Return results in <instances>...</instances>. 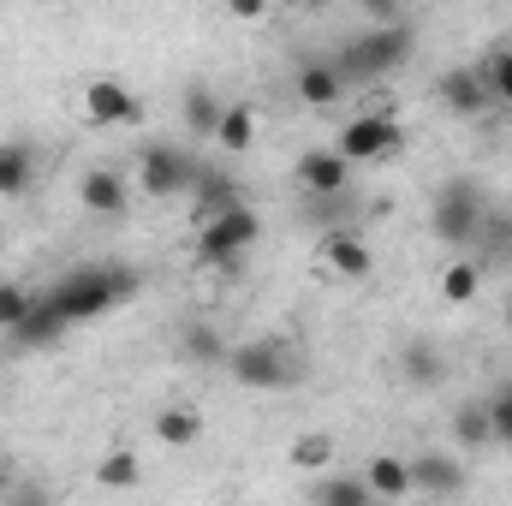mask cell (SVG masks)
Wrapping results in <instances>:
<instances>
[{
    "label": "cell",
    "mask_w": 512,
    "mask_h": 506,
    "mask_svg": "<svg viewBox=\"0 0 512 506\" xmlns=\"http://www.w3.org/2000/svg\"><path fill=\"white\" fill-rule=\"evenodd\" d=\"M137 286H143V274L131 262H84V268H66L54 280V292H42V298L54 304V316L66 328H78V322H96V316L131 304Z\"/></svg>",
    "instance_id": "6da1fadb"
},
{
    "label": "cell",
    "mask_w": 512,
    "mask_h": 506,
    "mask_svg": "<svg viewBox=\"0 0 512 506\" xmlns=\"http://www.w3.org/2000/svg\"><path fill=\"white\" fill-rule=\"evenodd\" d=\"M489 209H495V203L483 197V185L465 179V173H453V179H441L435 197H429V227H435V239H441L447 251H477V233H483Z\"/></svg>",
    "instance_id": "7a4b0ae2"
},
{
    "label": "cell",
    "mask_w": 512,
    "mask_h": 506,
    "mask_svg": "<svg viewBox=\"0 0 512 506\" xmlns=\"http://www.w3.org/2000/svg\"><path fill=\"white\" fill-rule=\"evenodd\" d=\"M411 42H417L411 24H382V30H358V36H352L340 54H328V60L340 66L346 90H358V84H382L387 72H399V66L411 60Z\"/></svg>",
    "instance_id": "3957f363"
},
{
    "label": "cell",
    "mask_w": 512,
    "mask_h": 506,
    "mask_svg": "<svg viewBox=\"0 0 512 506\" xmlns=\"http://www.w3.org/2000/svg\"><path fill=\"white\" fill-rule=\"evenodd\" d=\"M227 376L239 381V387H251V393H286V387L304 381V358L292 352V340L256 334V340H245V346H233Z\"/></svg>",
    "instance_id": "277c9868"
},
{
    "label": "cell",
    "mask_w": 512,
    "mask_h": 506,
    "mask_svg": "<svg viewBox=\"0 0 512 506\" xmlns=\"http://www.w3.org/2000/svg\"><path fill=\"white\" fill-rule=\"evenodd\" d=\"M256 239H262V221H256V209H233V215H221V221H209V227H197V268H239L245 256L256 251Z\"/></svg>",
    "instance_id": "5b68a950"
},
{
    "label": "cell",
    "mask_w": 512,
    "mask_h": 506,
    "mask_svg": "<svg viewBox=\"0 0 512 506\" xmlns=\"http://www.w3.org/2000/svg\"><path fill=\"white\" fill-rule=\"evenodd\" d=\"M197 173H203V161L185 155L179 143H149L137 155V191L143 197H191Z\"/></svg>",
    "instance_id": "8992f818"
},
{
    "label": "cell",
    "mask_w": 512,
    "mask_h": 506,
    "mask_svg": "<svg viewBox=\"0 0 512 506\" xmlns=\"http://www.w3.org/2000/svg\"><path fill=\"white\" fill-rule=\"evenodd\" d=\"M405 143V126L393 120V114H352L346 126H340V137H334V155L346 161V167H370V161H387L393 149Z\"/></svg>",
    "instance_id": "52a82bcc"
},
{
    "label": "cell",
    "mask_w": 512,
    "mask_h": 506,
    "mask_svg": "<svg viewBox=\"0 0 512 506\" xmlns=\"http://www.w3.org/2000/svg\"><path fill=\"white\" fill-rule=\"evenodd\" d=\"M435 96H441V108H447L453 120H483V114L495 108V96H489V84H483L477 66H447V72L435 78Z\"/></svg>",
    "instance_id": "ba28073f"
},
{
    "label": "cell",
    "mask_w": 512,
    "mask_h": 506,
    "mask_svg": "<svg viewBox=\"0 0 512 506\" xmlns=\"http://www.w3.org/2000/svg\"><path fill=\"white\" fill-rule=\"evenodd\" d=\"M233 209H245V185H239V173H227V167H203L197 185H191V221L209 227V221H221V215H233Z\"/></svg>",
    "instance_id": "9c48e42d"
},
{
    "label": "cell",
    "mask_w": 512,
    "mask_h": 506,
    "mask_svg": "<svg viewBox=\"0 0 512 506\" xmlns=\"http://www.w3.org/2000/svg\"><path fill=\"white\" fill-rule=\"evenodd\" d=\"M78 108H84L90 126H137L143 120V102L131 96L120 78H90L84 96H78Z\"/></svg>",
    "instance_id": "30bf717a"
},
{
    "label": "cell",
    "mask_w": 512,
    "mask_h": 506,
    "mask_svg": "<svg viewBox=\"0 0 512 506\" xmlns=\"http://www.w3.org/2000/svg\"><path fill=\"white\" fill-rule=\"evenodd\" d=\"M316 268L334 274V280H346V286H358V280H370L376 256L364 245V233H322L316 239Z\"/></svg>",
    "instance_id": "8fae6325"
},
{
    "label": "cell",
    "mask_w": 512,
    "mask_h": 506,
    "mask_svg": "<svg viewBox=\"0 0 512 506\" xmlns=\"http://www.w3.org/2000/svg\"><path fill=\"white\" fill-rule=\"evenodd\" d=\"M292 179H298L304 197H340V191H352V167L334 149H304L298 167H292Z\"/></svg>",
    "instance_id": "7c38bea8"
},
{
    "label": "cell",
    "mask_w": 512,
    "mask_h": 506,
    "mask_svg": "<svg viewBox=\"0 0 512 506\" xmlns=\"http://www.w3.org/2000/svg\"><path fill=\"white\" fill-rule=\"evenodd\" d=\"M411 495H429V501H453V495H465V465L447 459V453H423V459H411Z\"/></svg>",
    "instance_id": "4fadbf2b"
},
{
    "label": "cell",
    "mask_w": 512,
    "mask_h": 506,
    "mask_svg": "<svg viewBox=\"0 0 512 506\" xmlns=\"http://www.w3.org/2000/svg\"><path fill=\"white\" fill-rule=\"evenodd\" d=\"M292 90H298V102H310V108H340V102L352 96L334 60H304V66L292 72Z\"/></svg>",
    "instance_id": "5bb4252c"
},
{
    "label": "cell",
    "mask_w": 512,
    "mask_h": 506,
    "mask_svg": "<svg viewBox=\"0 0 512 506\" xmlns=\"http://www.w3.org/2000/svg\"><path fill=\"white\" fill-rule=\"evenodd\" d=\"M399 381H405V387H417V393L441 387V381H447V352H441L435 340H423V334H417V340H405V346H399Z\"/></svg>",
    "instance_id": "9a60e30c"
},
{
    "label": "cell",
    "mask_w": 512,
    "mask_h": 506,
    "mask_svg": "<svg viewBox=\"0 0 512 506\" xmlns=\"http://www.w3.org/2000/svg\"><path fill=\"white\" fill-rule=\"evenodd\" d=\"M36 173H42L36 143L0 137V197H30V191H36Z\"/></svg>",
    "instance_id": "2e32d148"
},
{
    "label": "cell",
    "mask_w": 512,
    "mask_h": 506,
    "mask_svg": "<svg viewBox=\"0 0 512 506\" xmlns=\"http://www.w3.org/2000/svg\"><path fill=\"white\" fill-rule=\"evenodd\" d=\"M78 203L90 209V215H126V203H131V185L114 173V167H90L84 179H78Z\"/></svg>",
    "instance_id": "e0dca14e"
},
{
    "label": "cell",
    "mask_w": 512,
    "mask_h": 506,
    "mask_svg": "<svg viewBox=\"0 0 512 506\" xmlns=\"http://www.w3.org/2000/svg\"><path fill=\"white\" fill-rule=\"evenodd\" d=\"M298 215H304L316 233H358L364 203H358V191H340V197H304Z\"/></svg>",
    "instance_id": "ac0fdd59"
},
{
    "label": "cell",
    "mask_w": 512,
    "mask_h": 506,
    "mask_svg": "<svg viewBox=\"0 0 512 506\" xmlns=\"http://www.w3.org/2000/svg\"><path fill=\"white\" fill-rule=\"evenodd\" d=\"M179 120H185V131H191L197 143H215V131H221V120H227V102H221L209 84H185V96H179Z\"/></svg>",
    "instance_id": "d6986e66"
},
{
    "label": "cell",
    "mask_w": 512,
    "mask_h": 506,
    "mask_svg": "<svg viewBox=\"0 0 512 506\" xmlns=\"http://www.w3.org/2000/svg\"><path fill=\"white\" fill-rule=\"evenodd\" d=\"M358 477H364V489L376 501H405L411 495V459H399V453H376Z\"/></svg>",
    "instance_id": "ffe728a7"
},
{
    "label": "cell",
    "mask_w": 512,
    "mask_h": 506,
    "mask_svg": "<svg viewBox=\"0 0 512 506\" xmlns=\"http://www.w3.org/2000/svg\"><path fill=\"white\" fill-rule=\"evenodd\" d=\"M203 429H209V423H203L197 405H161V411H155V441H161V447H197Z\"/></svg>",
    "instance_id": "44dd1931"
},
{
    "label": "cell",
    "mask_w": 512,
    "mask_h": 506,
    "mask_svg": "<svg viewBox=\"0 0 512 506\" xmlns=\"http://www.w3.org/2000/svg\"><path fill=\"white\" fill-rule=\"evenodd\" d=\"M471 262H477L483 274L512 262V209H489V221H483V233H477V256H471Z\"/></svg>",
    "instance_id": "7402d4cb"
},
{
    "label": "cell",
    "mask_w": 512,
    "mask_h": 506,
    "mask_svg": "<svg viewBox=\"0 0 512 506\" xmlns=\"http://www.w3.org/2000/svg\"><path fill=\"white\" fill-rule=\"evenodd\" d=\"M60 334H66V322L54 316V304H48V298H36V310H30V316L18 322L12 346H24V352H42V346H54Z\"/></svg>",
    "instance_id": "603a6c76"
},
{
    "label": "cell",
    "mask_w": 512,
    "mask_h": 506,
    "mask_svg": "<svg viewBox=\"0 0 512 506\" xmlns=\"http://www.w3.org/2000/svg\"><path fill=\"white\" fill-rule=\"evenodd\" d=\"M179 352H185L191 364H203V370H215V364L227 370V358H233V346H227V340H221L209 322H191V328L179 334Z\"/></svg>",
    "instance_id": "cb8c5ba5"
},
{
    "label": "cell",
    "mask_w": 512,
    "mask_h": 506,
    "mask_svg": "<svg viewBox=\"0 0 512 506\" xmlns=\"http://www.w3.org/2000/svg\"><path fill=\"white\" fill-rule=\"evenodd\" d=\"M453 441H459L465 453H483V447H495V429H489V411H483V399H465V405L453 411Z\"/></svg>",
    "instance_id": "d4e9b609"
},
{
    "label": "cell",
    "mask_w": 512,
    "mask_h": 506,
    "mask_svg": "<svg viewBox=\"0 0 512 506\" xmlns=\"http://www.w3.org/2000/svg\"><path fill=\"white\" fill-rule=\"evenodd\" d=\"M215 143H221L227 155H245L256 143V102H227V120L215 131Z\"/></svg>",
    "instance_id": "484cf974"
},
{
    "label": "cell",
    "mask_w": 512,
    "mask_h": 506,
    "mask_svg": "<svg viewBox=\"0 0 512 506\" xmlns=\"http://www.w3.org/2000/svg\"><path fill=\"white\" fill-rule=\"evenodd\" d=\"M477 292H483V268H477L471 256H459V262L441 268V298H447V304H471Z\"/></svg>",
    "instance_id": "4316f807"
},
{
    "label": "cell",
    "mask_w": 512,
    "mask_h": 506,
    "mask_svg": "<svg viewBox=\"0 0 512 506\" xmlns=\"http://www.w3.org/2000/svg\"><path fill=\"white\" fill-rule=\"evenodd\" d=\"M96 483H102V489H120V495H126V489H137V483H143V465H137V453H126V447L102 453V459H96Z\"/></svg>",
    "instance_id": "83f0119b"
},
{
    "label": "cell",
    "mask_w": 512,
    "mask_h": 506,
    "mask_svg": "<svg viewBox=\"0 0 512 506\" xmlns=\"http://www.w3.org/2000/svg\"><path fill=\"white\" fill-rule=\"evenodd\" d=\"M316 506H382L364 477H316Z\"/></svg>",
    "instance_id": "f1b7e54d"
},
{
    "label": "cell",
    "mask_w": 512,
    "mask_h": 506,
    "mask_svg": "<svg viewBox=\"0 0 512 506\" xmlns=\"http://www.w3.org/2000/svg\"><path fill=\"white\" fill-rule=\"evenodd\" d=\"M477 72H483L489 96H495L501 108H512V42H507V48H495V54H489V60H483Z\"/></svg>",
    "instance_id": "f546056e"
},
{
    "label": "cell",
    "mask_w": 512,
    "mask_h": 506,
    "mask_svg": "<svg viewBox=\"0 0 512 506\" xmlns=\"http://www.w3.org/2000/svg\"><path fill=\"white\" fill-rule=\"evenodd\" d=\"M286 459H292L298 471H328V465H334V435H298Z\"/></svg>",
    "instance_id": "4dcf8cb0"
},
{
    "label": "cell",
    "mask_w": 512,
    "mask_h": 506,
    "mask_svg": "<svg viewBox=\"0 0 512 506\" xmlns=\"http://www.w3.org/2000/svg\"><path fill=\"white\" fill-rule=\"evenodd\" d=\"M30 310H36V292H24V286H12V280H6V286H0V334L12 340V334H18V322H24Z\"/></svg>",
    "instance_id": "1f68e13d"
},
{
    "label": "cell",
    "mask_w": 512,
    "mask_h": 506,
    "mask_svg": "<svg viewBox=\"0 0 512 506\" xmlns=\"http://www.w3.org/2000/svg\"><path fill=\"white\" fill-rule=\"evenodd\" d=\"M483 411H489V429H495V441L512 447V381H501L489 399H483Z\"/></svg>",
    "instance_id": "d6a6232c"
},
{
    "label": "cell",
    "mask_w": 512,
    "mask_h": 506,
    "mask_svg": "<svg viewBox=\"0 0 512 506\" xmlns=\"http://www.w3.org/2000/svg\"><path fill=\"white\" fill-rule=\"evenodd\" d=\"M0 506H54V489L42 477H12V489L0 495Z\"/></svg>",
    "instance_id": "836d02e7"
},
{
    "label": "cell",
    "mask_w": 512,
    "mask_h": 506,
    "mask_svg": "<svg viewBox=\"0 0 512 506\" xmlns=\"http://www.w3.org/2000/svg\"><path fill=\"white\" fill-rule=\"evenodd\" d=\"M233 18H239V24H262V18H268V6H262V0H239V6H233Z\"/></svg>",
    "instance_id": "e575fe53"
},
{
    "label": "cell",
    "mask_w": 512,
    "mask_h": 506,
    "mask_svg": "<svg viewBox=\"0 0 512 506\" xmlns=\"http://www.w3.org/2000/svg\"><path fill=\"white\" fill-rule=\"evenodd\" d=\"M6 489H12V471H6V459H0V495H6Z\"/></svg>",
    "instance_id": "d590c367"
},
{
    "label": "cell",
    "mask_w": 512,
    "mask_h": 506,
    "mask_svg": "<svg viewBox=\"0 0 512 506\" xmlns=\"http://www.w3.org/2000/svg\"><path fill=\"white\" fill-rule=\"evenodd\" d=\"M507 334H512V304H507Z\"/></svg>",
    "instance_id": "8d00e7d4"
}]
</instances>
